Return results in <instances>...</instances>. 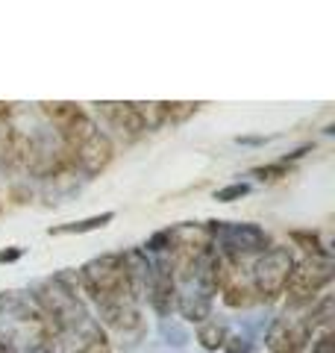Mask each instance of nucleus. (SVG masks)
Wrapping results in <instances>:
<instances>
[{
    "instance_id": "nucleus-1",
    "label": "nucleus",
    "mask_w": 335,
    "mask_h": 353,
    "mask_svg": "<svg viewBox=\"0 0 335 353\" xmlns=\"http://www.w3.org/2000/svg\"><path fill=\"white\" fill-rule=\"evenodd\" d=\"M77 289L94 303L100 315V327L112 330L121 345L136 347L148 333L141 318V301L130 283L124 250L115 253H100V256L88 259L80 271H77Z\"/></svg>"
},
{
    "instance_id": "nucleus-2",
    "label": "nucleus",
    "mask_w": 335,
    "mask_h": 353,
    "mask_svg": "<svg viewBox=\"0 0 335 353\" xmlns=\"http://www.w3.org/2000/svg\"><path fill=\"white\" fill-rule=\"evenodd\" d=\"M30 301L48 318V324L53 327L56 339H59V347H65L71 339L85 333V330L94 324L80 289H77L65 274H53V277L36 280L30 289Z\"/></svg>"
},
{
    "instance_id": "nucleus-3",
    "label": "nucleus",
    "mask_w": 335,
    "mask_h": 353,
    "mask_svg": "<svg viewBox=\"0 0 335 353\" xmlns=\"http://www.w3.org/2000/svg\"><path fill=\"white\" fill-rule=\"evenodd\" d=\"M0 324H3L0 339L15 353H27L32 347H59L53 327L36 309V303L30 301V294L0 292Z\"/></svg>"
},
{
    "instance_id": "nucleus-4",
    "label": "nucleus",
    "mask_w": 335,
    "mask_h": 353,
    "mask_svg": "<svg viewBox=\"0 0 335 353\" xmlns=\"http://www.w3.org/2000/svg\"><path fill=\"white\" fill-rule=\"evenodd\" d=\"M56 139H59L62 148L68 150L74 168L83 180H92V176L103 174L112 165V159H115V145H112L109 132L100 130V124L85 112V109L71 121V124L56 130Z\"/></svg>"
},
{
    "instance_id": "nucleus-5",
    "label": "nucleus",
    "mask_w": 335,
    "mask_h": 353,
    "mask_svg": "<svg viewBox=\"0 0 335 353\" xmlns=\"http://www.w3.org/2000/svg\"><path fill=\"white\" fill-rule=\"evenodd\" d=\"M332 283V259H300L294 262L292 277L285 283V309L288 312H306V309L323 294V289Z\"/></svg>"
},
{
    "instance_id": "nucleus-6",
    "label": "nucleus",
    "mask_w": 335,
    "mask_h": 353,
    "mask_svg": "<svg viewBox=\"0 0 335 353\" xmlns=\"http://www.w3.org/2000/svg\"><path fill=\"white\" fill-rule=\"evenodd\" d=\"M212 248L232 262H244L247 256H259L271 248V236L259 224H236V221H209Z\"/></svg>"
},
{
    "instance_id": "nucleus-7",
    "label": "nucleus",
    "mask_w": 335,
    "mask_h": 353,
    "mask_svg": "<svg viewBox=\"0 0 335 353\" xmlns=\"http://www.w3.org/2000/svg\"><path fill=\"white\" fill-rule=\"evenodd\" d=\"M292 268H294V256L288 248H279L271 245L265 253H259L253 262L250 274V285L256 292V301L259 303H274L276 297H283L285 292V283L292 277Z\"/></svg>"
},
{
    "instance_id": "nucleus-8",
    "label": "nucleus",
    "mask_w": 335,
    "mask_h": 353,
    "mask_svg": "<svg viewBox=\"0 0 335 353\" xmlns=\"http://www.w3.org/2000/svg\"><path fill=\"white\" fill-rule=\"evenodd\" d=\"M312 327L303 315H279L271 321L265 333V347L267 353H303V347L312 341Z\"/></svg>"
},
{
    "instance_id": "nucleus-9",
    "label": "nucleus",
    "mask_w": 335,
    "mask_h": 353,
    "mask_svg": "<svg viewBox=\"0 0 335 353\" xmlns=\"http://www.w3.org/2000/svg\"><path fill=\"white\" fill-rule=\"evenodd\" d=\"M218 294L230 309H247L256 301V292L250 285V274L244 271V262H232L227 256H221L218 268Z\"/></svg>"
},
{
    "instance_id": "nucleus-10",
    "label": "nucleus",
    "mask_w": 335,
    "mask_h": 353,
    "mask_svg": "<svg viewBox=\"0 0 335 353\" xmlns=\"http://www.w3.org/2000/svg\"><path fill=\"white\" fill-rule=\"evenodd\" d=\"M94 106H97L100 121H103L118 139L139 141L141 136H148V127H144V121H141L139 103H132V101H100Z\"/></svg>"
},
{
    "instance_id": "nucleus-11",
    "label": "nucleus",
    "mask_w": 335,
    "mask_h": 353,
    "mask_svg": "<svg viewBox=\"0 0 335 353\" xmlns=\"http://www.w3.org/2000/svg\"><path fill=\"white\" fill-rule=\"evenodd\" d=\"M65 347H68V353H112V341L106 336V330L94 321L85 333L71 339Z\"/></svg>"
},
{
    "instance_id": "nucleus-12",
    "label": "nucleus",
    "mask_w": 335,
    "mask_h": 353,
    "mask_svg": "<svg viewBox=\"0 0 335 353\" xmlns=\"http://www.w3.org/2000/svg\"><path fill=\"white\" fill-rule=\"evenodd\" d=\"M203 103H192V101H183V103H171V101H162L156 103V124L162 127H176V124H185L192 115L200 112Z\"/></svg>"
},
{
    "instance_id": "nucleus-13",
    "label": "nucleus",
    "mask_w": 335,
    "mask_h": 353,
    "mask_svg": "<svg viewBox=\"0 0 335 353\" xmlns=\"http://www.w3.org/2000/svg\"><path fill=\"white\" fill-rule=\"evenodd\" d=\"M115 221V212H100L92 218H83V221H71V224H59V227H50L48 236H80V233H94V230H103L106 224Z\"/></svg>"
},
{
    "instance_id": "nucleus-14",
    "label": "nucleus",
    "mask_w": 335,
    "mask_h": 353,
    "mask_svg": "<svg viewBox=\"0 0 335 353\" xmlns=\"http://www.w3.org/2000/svg\"><path fill=\"white\" fill-rule=\"evenodd\" d=\"M230 336V330L223 321H218V318H209V321H203L197 327V341H200V347L203 350H221L223 347V341H227Z\"/></svg>"
},
{
    "instance_id": "nucleus-15",
    "label": "nucleus",
    "mask_w": 335,
    "mask_h": 353,
    "mask_svg": "<svg viewBox=\"0 0 335 353\" xmlns=\"http://www.w3.org/2000/svg\"><path fill=\"white\" fill-rule=\"evenodd\" d=\"M288 239H292L294 248H300L306 256H312V259H329V250L323 248V241H321V236L315 233V230H292Z\"/></svg>"
},
{
    "instance_id": "nucleus-16",
    "label": "nucleus",
    "mask_w": 335,
    "mask_h": 353,
    "mask_svg": "<svg viewBox=\"0 0 335 353\" xmlns=\"http://www.w3.org/2000/svg\"><path fill=\"white\" fill-rule=\"evenodd\" d=\"M256 180H262V183H276V180H285L288 174H292V165H285V162H271V165H256V168L250 171Z\"/></svg>"
},
{
    "instance_id": "nucleus-17",
    "label": "nucleus",
    "mask_w": 335,
    "mask_h": 353,
    "mask_svg": "<svg viewBox=\"0 0 335 353\" xmlns=\"http://www.w3.org/2000/svg\"><path fill=\"white\" fill-rule=\"evenodd\" d=\"M162 336L168 339V345H176V347H183V345H188V330L176 321V318H165L162 321Z\"/></svg>"
},
{
    "instance_id": "nucleus-18",
    "label": "nucleus",
    "mask_w": 335,
    "mask_h": 353,
    "mask_svg": "<svg viewBox=\"0 0 335 353\" xmlns=\"http://www.w3.org/2000/svg\"><path fill=\"white\" fill-rule=\"evenodd\" d=\"M244 194H250V185L247 183H232V185H223V189L215 192V201L218 203H232V201H241Z\"/></svg>"
},
{
    "instance_id": "nucleus-19",
    "label": "nucleus",
    "mask_w": 335,
    "mask_h": 353,
    "mask_svg": "<svg viewBox=\"0 0 335 353\" xmlns=\"http://www.w3.org/2000/svg\"><path fill=\"white\" fill-rule=\"evenodd\" d=\"M227 353H253V339L247 333H236V336H227V341H223V347Z\"/></svg>"
},
{
    "instance_id": "nucleus-20",
    "label": "nucleus",
    "mask_w": 335,
    "mask_h": 353,
    "mask_svg": "<svg viewBox=\"0 0 335 353\" xmlns=\"http://www.w3.org/2000/svg\"><path fill=\"white\" fill-rule=\"evenodd\" d=\"M332 333H321L318 341H312V353H332Z\"/></svg>"
},
{
    "instance_id": "nucleus-21",
    "label": "nucleus",
    "mask_w": 335,
    "mask_h": 353,
    "mask_svg": "<svg viewBox=\"0 0 335 353\" xmlns=\"http://www.w3.org/2000/svg\"><path fill=\"white\" fill-rule=\"evenodd\" d=\"M21 253H24L21 248H12V250H0V265H3V262H15V259H21Z\"/></svg>"
},
{
    "instance_id": "nucleus-22",
    "label": "nucleus",
    "mask_w": 335,
    "mask_h": 353,
    "mask_svg": "<svg viewBox=\"0 0 335 353\" xmlns=\"http://www.w3.org/2000/svg\"><path fill=\"white\" fill-rule=\"evenodd\" d=\"M0 353H15V350H12V347H9V345H6V341H3V339H0Z\"/></svg>"
}]
</instances>
